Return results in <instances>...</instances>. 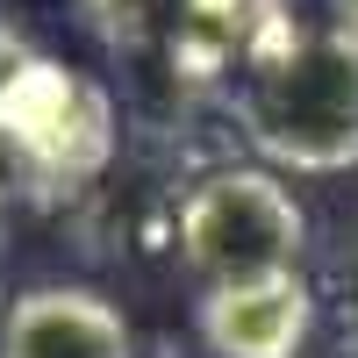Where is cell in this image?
<instances>
[{
	"instance_id": "1",
	"label": "cell",
	"mask_w": 358,
	"mask_h": 358,
	"mask_svg": "<svg viewBox=\"0 0 358 358\" xmlns=\"http://www.w3.org/2000/svg\"><path fill=\"white\" fill-rule=\"evenodd\" d=\"M229 122L273 172H351L358 165V43L330 22L251 57L229 86Z\"/></svg>"
},
{
	"instance_id": "2",
	"label": "cell",
	"mask_w": 358,
	"mask_h": 358,
	"mask_svg": "<svg viewBox=\"0 0 358 358\" xmlns=\"http://www.w3.org/2000/svg\"><path fill=\"white\" fill-rule=\"evenodd\" d=\"M122 151L115 94L57 57H15L0 65V179L36 201H72L101 187Z\"/></svg>"
},
{
	"instance_id": "3",
	"label": "cell",
	"mask_w": 358,
	"mask_h": 358,
	"mask_svg": "<svg viewBox=\"0 0 358 358\" xmlns=\"http://www.w3.org/2000/svg\"><path fill=\"white\" fill-rule=\"evenodd\" d=\"M308 208L273 165H208L172 201V258L201 294L301 273Z\"/></svg>"
},
{
	"instance_id": "4",
	"label": "cell",
	"mask_w": 358,
	"mask_h": 358,
	"mask_svg": "<svg viewBox=\"0 0 358 358\" xmlns=\"http://www.w3.org/2000/svg\"><path fill=\"white\" fill-rule=\"evenodd\" d=\"M0 358H136V330L101 287L43 280L0 308Z\"/></svg>"
},
{
	"instance_id": "5",
	"label": "cell",
	"mask_w": 358,
	"mask_h": 358,
	"mask_svg": "<svg viewBox=\"0 0 358 358\" xmlns=\"http://www.w3.org/2000/svg\"><path fill=\"white\" fill-rule=\"evenodd\" d=\"M315 287L301 273L251 280V287H215L194 301V330L215 358H301L315 337Z\"/></svg>"
},
{
	"instance_id": "6",
	"label": "cell",
	"mask_w": 358,
	"mask_h": 358,
	"mask_svg": "<svg viewBox=\"0 0 358 358\" xmlns=\"http://www.w3.org/2000/svg\"><path fill=\"white\" fill-rule=\"evenodd\" d=\"M79 8H86V22H94L115 50L158 57L165 65V50L179 43V29L194 15V0H79Z\"/></svg>"
},
{
	"instance_id": "7",
	"label": "cell",
	"mask_w": 358,
	"mask_h": 358,
	"mask_svg": "<svg viewBox=\"0 0 358 358\" xmlns=\"http://www.w3.org/2000/svg\"><path fill=\"white\" fill-rule=\"evenodd\" d=\"M322 315H330V337L344 358H358V244L330 258V273H322Z\"/></svg>"
},
{
	"instance_id": "8",
	"label": "cell",
	"mask_w": 358,
	"mask_h": 358,
	"mask_svg": "<svg viewBox=\"0 0 358 358\" xmlns=\"http://www.w3.org/2000/svg\"><path fill=\"white\" fill-rule=\"evenodd\" d=\"M322 8H330V29H337V36L358 43V0H322Z\"/></svg>"
},
{
	"instance_id": "9",
	"label": "cell",
	"mask_w": 358,
	"mask_h": 358,
	"mask_svg": "<svg viewBox=\"0 0 358 358\" xmlns=\"http://www.w3.org/2000/svg\"><path fill=\"white\" fill-rule=\"evenodd\" d=\"M0 236H8V179H0Z\"/></svg>"
},
{
	"instance_id": "10",
	"label": "cell",
	"mask_w": 358,
	"mask_h": 358,
	"mask_svg": "<svg viewBox=\"0 0 358 358\" xmlns=\"http://www.w3.org/2000/svg\"><path fill=\"white\" fill-rule=\"evenodd\" d=\"M151 358H179V351H172V344H165V351H151Z\"/></svg>"
}]
</instances>
